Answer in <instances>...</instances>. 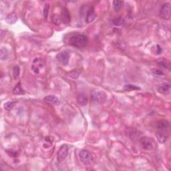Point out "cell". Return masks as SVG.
Instances as JSON below:
<instances>
[{
  "label": "cell",
  "mask_w": 171,
  "mask_h": 171,
  "mask_svg": "<svg viewBox=\"0 0 171 171\" xmlns=\"http://www.w3.org/2000/svg\"><path fill=\"white\" fill-rule=\"evenodd\" d=\"M140 144L144 150L151 151L154 148V141L151 138L142 137L140 139Z\"/></svg>",
  "instance_id": "cell-4"
},
{
  "label": "cell",
  "mask_w": 171,
  "mask_h": 171,
  "mask_svg": "<svg viewBox=\"0 0 171 171\" xmlns=\"http://www.w3.org/2000/svg\"><path fill=\"white\" fill-rule=\"evenodd\" d=\"M20 68L17 66H16L13 69V76L14 79H17L18 77L20 76Z\"/></svg>",
  "instance_id": "cell-23"
},
{
  "label": "cell",
  "mask_w": 171,
  "mask_h": 171,
  "mask_svg": "<svg viewBox=\"0 0 171 171\" xmlns=\"http://www.w3.org/2000/svg\"><path fill=\"white\" fill-rule=\"evenodd\" d=\"M96 13L95 12L94 8H90L88 11V13L86 15V22L87 23H90L92 22L96 18Z\"/></svg>",
  "instance_id": "cell-10"
},
{
  "label": "cell",
  "mask_w": 171,
  "mask_h": 171,
  "mask_svg": "<svg viewBox=\"0 0 171 171\" xmlns=\"http://www.w3.org/2000/svg\"><path fill=\"white\" fill-rule=\"evenodd\" d=\"M169 137V134L166 132V130H158L157 133V138L159 142L164 143L166 141Z\"/></svg>",
  "instance_id": "cell-9"
},
{
  "label": "cell",
  "mask_w": 171,
  "mask_h": 171,
  "mask_svg": "<svg viewBox=\"0 0 171 171\" xmlns=\"http://www.w3.org/2000/svg\"><path fill=\"white\" fill-rule=\"evenodd\" d=\"M170 83H164L162 84L158 89L159 93L163 94H168L170 93Z\"/></svg>",
  "instance_id": "cell-14"
},
{
  "label": "cell",
  "mask_w": 171,
  "mask_h": 171,
  "mask_svg": "<svg viewBox=\"0 0 171 171\" xmlns=\"http://www.w3.org/2000/svg\"><path fill=\"white\" fill-rule=\"evenodd\" d=\"M56 58L58 59V60L63 65L66 66L68 64L69 60H70V55L66 51H64V52L58 53Z\"/></svg>",
  "instance_id": "cell-8"
},
{
  "label": "cell",
  "mask_w": 171,
  "mask_h": 171,
  "mask_svg": "<svg viewBox=\"0 0 171 171\" xmlns=\"http://www.w3.org/2000/svg\"><path fill=\"white\" fill-rule=\"evenodd\" d=\"M13 93L15 95H21L24 94L25 91L23 90V89L22 88L20 82H19L16 86L14 87V88L13 90Z\"/></svg>",
  "instance_id": "cell-17"
},
{
  "label": "cell",
  "mask_w": 171,
  "mask_h": 171,
  "mask_svg": "<svg viewBox=\"0 0 171 171\" xmlns=\"http://www.w3.org/2000/svg\"><path fill=\"white\" fill-rule=\"evenodd\" d=\"M69 151V147L67 145H63L59 149L58 152V154H57V160L59 163H62V161H64L66 158L67 157Z\"/></svg>",
  "instance_id": "cell-7"
},
{
  "label": "cell",
  "mask_w": 171,
  "mask_h": 171,
  "mask_svg": "<svg viewBox=\"0 0 171 171\" xmlns=\"http://www.w3.org/2000/svg\"><path fill=\"white\" fill-rule=\"evenodd\" d=\"M5 21L6 22L10 23V24H13L15 23L17 21V16L15 13H11L10 14H8L6 18H5Z\"/></svg>",
  "instance_id": "cell-16"
},
{
  "label": "cell",
  "mask_w": 171,
  "mask_h": 171,
  "mask_svg": "<svg viewBox=\"0 0 171 171\" xmlns=\"http://www.w3.org/2000/svg\"><path fill=\"white\" fill-rule=\"evenodd\" d=\"M49 10H50V5L48 4L45 5L44 8V11H43L44 16L45 18H47V15H48V13H49Z\"/></svg>",
  "instance_id": "cell-26"
},
{
  "label": "cell",
  "mask_w": 171,
  "mask_h": 171,
  "mask_svg": "<svg viewBox=\"0 0 171 171\" xmlns=\"http://www.w3.org/2000/svg\"><path fill=\"white\" fill-rule=\"evenodd\" d=\"M78 102L79 104L82 105V106H85V105L87 104L88 103V97H87V96L84 94V93H81L78 95Z\"/></svg>",
  "instance_id": "cell-15"
},
{
  "label": "cell",
  "mask_w": 171,
  "mask_h": 171,
  "mask_svg": "<svg viewBox=\"0 0 171 171\" xmlns=\"http://www.w3.org/2000/svg\"><path fill=\"white\" fill-rule=\"evenodd\" d=\"M79 156L81 162L84 164H90L93 160L92 154L88 151H86V150H82L80 152Z\"/></svg>",
  "instance_id": "cell-5"
},
{
  "label": "cell",
  "mask_w": 171,
  "mask_h": 171,
  "mask_svg": "<svg viewBox=\"0 0 171 171\" xmlns=\"http://www.w3.org/2000/svg\"><path fill=\"white\" fill-rule=\"evenodd\" d=\"M171 16V7L170 3H166V4L162 5L160 10V17L162 19L168 20L170 18Z\"/></svg>",
  "instance_id": "cell-2"
},
{
  "label": "cell",
  "mask_w": 171,
  "mask_h": 171,
  "mask_svg": "<svg viewBox=\"0 0 171 171\" xmlns=\"http://www.w3.org/2000/svg\"><path fill=\"white\" fill-rule=\"evenodd\" d=\"M61 19L62 22L65 23V24H68L70 22L71 17L70 14L69 13L68 9L64 8L62 11V15H61Z\"/></svg>",
  "instance_id": "cell-11"
},
{
  "label": "cell",
  "mask_w": 171,
  "mask_h": 171,
  "mask_svg": "<svg viewBox=\"0 0 171 171\" xmlns=\"http://www.w3.org/2000/svg\"><path fill=\"white\" fill-rule=\"evenodd\" d=\"M107 98V96L104 92L96 90L92 92V100L96 103H100L105 101Z\"/></svg>",
  "instance_id": "cell-6"
},
{
  "label": "cell",
  "mask_w": 171,
  "mask_h": 171,
  "mask_svg": "<svg viewBox=\"0 0 171 171\" xmlns=\"http://www.w3.org/2000/svg\"><path fill=\"white\" fill-rule=\"evenodd\" d=\"M44 101L45 102H46L47 104H52V105H55L58 104L60 102V100H58V98H57L55 96L53 95H48L44 98Z\"/></svg>",
  "instance_id": "cell-13"
},
{
  "label": "cell",
  "mask_w": 171,
  "mask_h": 171,
  "mask_svg": "<svg viewBox=\"0 0 171 171\" xmlns=\"http://www.w3.org/2000/svg\"><path fill=\"white\" fill-rule=\"evenodd\" d=\"M123 4H124V3H123L122 1H119V0L114 1L113 2L114 9H115V10L116 11H118L121 10V9L122 8Z\"/></svg>",
  "instance_id": "cell-18"
},
{
  "label": "cell",
  "mask_w": 171,
  "mask_h": 171,
  "mask_svg": "<svg viewBox=\"0 0 171 171\" xmlns=\"http://www.w3.org/2000/svg\"><path fill=\"white\" fill-rule=\"evenodd\" d=\"M9 56V52L8 50L5 48V47H2L1 49V53H0V57H1L2 60H6L8 58Z\"/></svg>",
  "instance_id": "cell-19"
},
{
  "label": "cell",
  "mask_w": 171,
  "mask_h": 171,
  "mask_svg": "<svg viewBox=\"0 0 171 171\" xmlns=\"http://www.w3.org/2000/svg\"><path fill=\"white\" fill-rule=\"evenodd\" d=\"M124 23V19L121 17H116V18L112 20V23L116 26H121Z\"/></svg>",
  "instance_id": "cell-21"
},
{
  "label": "cell",
  "mask_w": 171,
  "mask_h": 171,
  "mask_svg": "<svg viewBox=\"0 0 171 171\" xmlns=\"http://www.w3.org/2000/svg\"><path fill=\"white\" fill-rule=\"evenodd\" d=\"M17 103V101H9L8 102L5 103L4 104V108L5 110H10L14 108V106H15V104Z\"/></svg>",
  "instance_id": "cell-22"
},
{
  "label": "cell",
  "mask_w": 171,
  "mask_h": 171,
  "mask_svg": "<svg viewBox=\"0 0 171 171\" xmlns=\"http://www.w3.org/2000/svg\"><path fill=\"white\" fill-rule=\"evenodd\" d=\"M52 22L56 26L60 25L62 23L61 16H60L58 14H53L52 16Z\"/></svg>",
  "instance_id": "cell-20"
},
{
  "label": "cell",
  "mask_w": 171,
  "mask_h": 171,
  "mask_svg": "<svg viewBox=\"0 0 171 171\" xmlns=\"http://www.w3.org/2000/svg\"><path fill=\"white\" fill-rule=\"evenodd\" d=\"M156 127L158 130H166L170 127V122L167 120H160L157 122Z\"/></svg>",
  "instance_id": "cell-12"
},
{
  "label": "cell",
  "mask_w": 171,
  "mask_h": 171,
  "mask_svg": "<svg viewBox=\"0 0 171 171\" xmlns=\"http://www.w3.org/2000/svg\"><path fill=\"white\" fill-rule=\"evenodd\" d=\"M45 65V60L44 58H36L34 60L32 64V70L35 74L40 73V70L42 69Z\"/></svg>",
  "instance_id": "cell-3"
},
{
  "label": "cell",
  "mask_w": 171,
  "mask_h": 171,
  "mask_svg": "<svg viewBox=\"0 0 171 171\" xmlns=\"http://www.w3.org/2000/svg\"><path fill=\"white\" fill-rule=\"evenodd\" d=\"M157 54H160V53H161V52H162V49H161V47L158 46V45H157Z\"/></svg>",
  "instance_id": "cell-27"
},
{
  "label": "cell",
  "mask_w": 171,
  "mask_h": 171,
  "mask_svg": "<svg viewBox=\"0 0 171 171\" xmlns=\"http://www.w3.org/2000/svg\"><path fill=\"white\" fill-rule=\"evenodd\" d=\"M152 72L153 74L157 76H164L163 72L160 70H158V69H152Z\"/></svg>",
  "instance_id": "cell-24"
},
{
  "label": "cell",
  "mask_w": 171,
  "mask_h": 171,
  "mask_svg": "<svg viewBox=\"0 0 171 171\" xmlns=\"http://www.w3.org/2000/svg\"><path fill=\"white\" fill-rule=\"evenodd\" d=\"M88 38L86 35L79 34H74L70 38V44L75 47L80 49L84 47L87 44H88Z\"/></svg>",
  "instance_id": "cell-1"
},
{
  "label": "cell",
  "mask_w": 171,
  "mask_h": 171,
  "mask_svg": "<svg viewBox=\"0 0 171 171\" xmlns=\"http://www.w3.org/2000/svg\"><path fill=\"white\" fill-rule=\"evenodd\" d=\"M124 88L126 90H139L140 89L139 87H137L136 86L132 85V84L125 85Z\"/></svg>",
  "instance_id": "cell-25"
}]
</instances>
